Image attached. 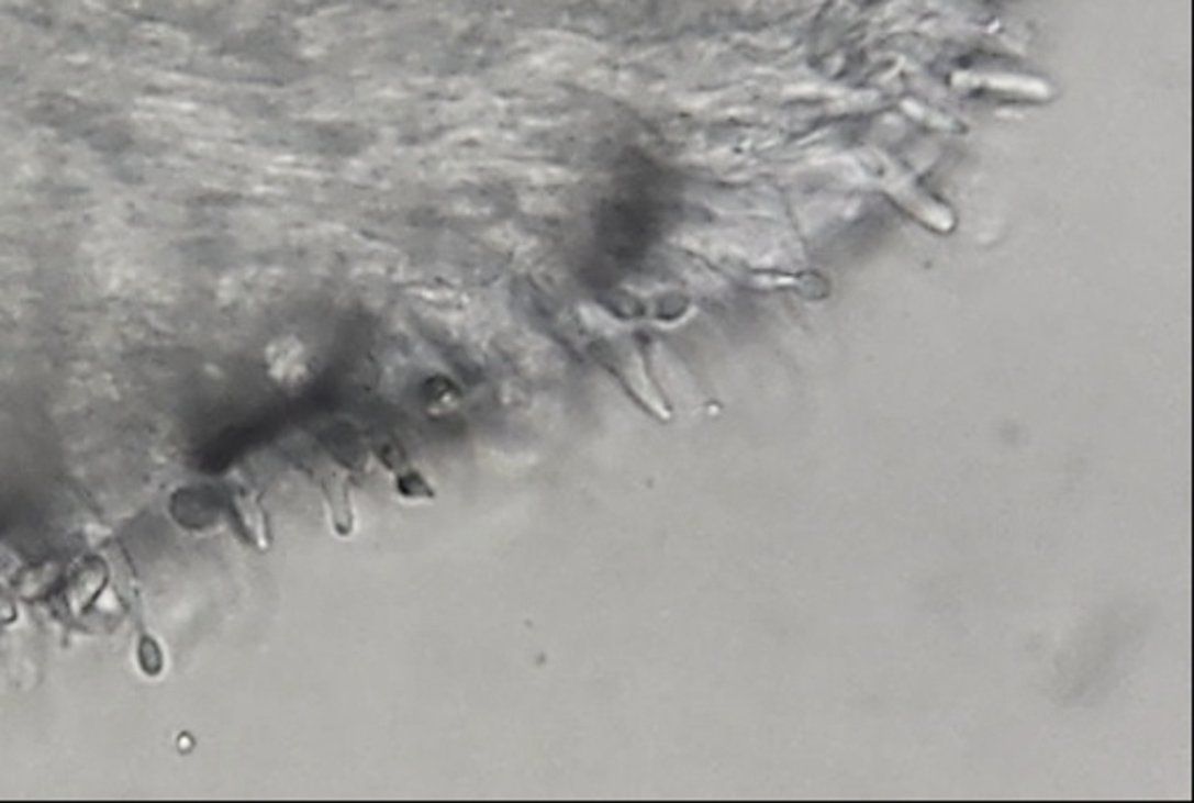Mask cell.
Wrapping results in <instances>:
<instances>
[{
  "label": "cell",
  "mask_w": 1194,
  "mask_h": 803,
  "mask_svg": "<svg viewBox=\"0 0 1194 803\" xmlns=\"http://www.w3.org/2000/svg\"><path fill=\"white\" fill-rule=\"evenodd\" d=\"M322 491L327 495V502L332 508V521L338 535H348L353 531V510H350V493H348V477L338 470L322 475Z\"/></svg>",
  "instance_id": "6da1fadb"
},
{
  "label": "cell",
  "mask_w": 1194,
  "mask_h": 803,
  "mask_svg": "<svg viewBox=\"0 0 1194 803\" xmlns=\"http://www.w3.org/2000/svg\"><path fill=\"white\" fill-rule=\"evenodd\" d=\"M236 510H238V516H241V523L245 533H248V537L255 542L257 547H267L269 545V533H267V516H264L259 502L253 493H236Z\"/></svg>",
  "instance_id": "7a4b0ae2"
}]
</instances>
